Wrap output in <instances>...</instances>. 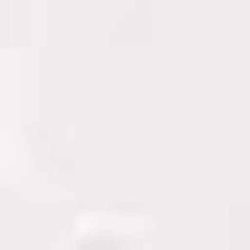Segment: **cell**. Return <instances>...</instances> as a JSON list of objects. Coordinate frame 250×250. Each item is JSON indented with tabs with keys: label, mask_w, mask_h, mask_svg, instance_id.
<instances>
[{
	"label": "cell",
	"mask_w": 250,
	"mask_h": 250,
	"mask_svg": "<svg viewBox=\"0 0 250 250\" xmlns=\"http://www.w3.org/2000/svg\"><path fill=\"white\" fill-rule=\"evenodd\" d=\"M67 250H154V241H145L135 221H77V241H67Z\"/></svg>",
	"instance_id": "obj_1"
}]
</instances>
